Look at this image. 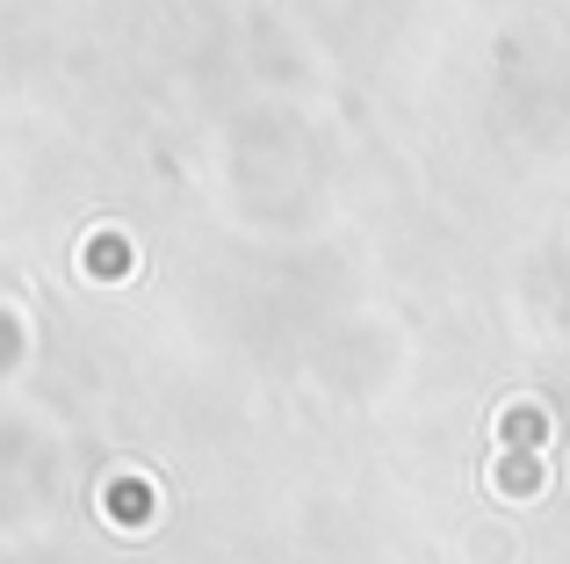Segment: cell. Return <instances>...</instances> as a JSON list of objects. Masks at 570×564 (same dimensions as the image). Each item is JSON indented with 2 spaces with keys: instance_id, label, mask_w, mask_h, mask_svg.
Masks as SVG:
<instances>
[{
  "instance_id": "6da1fadb",
  "label": "cell",
  "mask_w": 570,
  "mask_h": 564,
  "mask_svg": "<svg viewBox=\"0 0 570 564\" xmlns=\"http://www.w3.org/2000/svg\"><path fill=\"white\" fill-rule=\"evenodd\" d=\"M491 427H499V441H505L513 456H542V449H549V435H557V420H549L542 398H505Z\"/></svg>"
},
{
  "instance_id": "3957f363",
  "label": "cell",
  "mask_w": 570,
  "mask_h": 564,
  "mask_svg": "<svg viewBox=\"0 0 570 564\" xmlns=\"http://www.w3.org/2000/svg\"><path fill=\"white\" fill-rule=\"evenodd\" d=\"M542 485H549V464H542V456H520V464L505 456V464L491 470V493H499V499H528V493H542Z\"/></svg>"
},
{
  "instance_id": "7a4b0ae2",
  "label": "cell",
  "mask_w": 570,
  "mask_h": 564,
  "mask_svg": "<svg viewBox=\"0 0 570 564\" xmlns=\"http://www.w3.org/2000/svg\"><path fill=\"white\" fill-rule=\"evenodd\" d=\"M130 269H138V246L124 232H95L87 240V275L95 282H130Z\"/></svg>"
}]
</instances>
